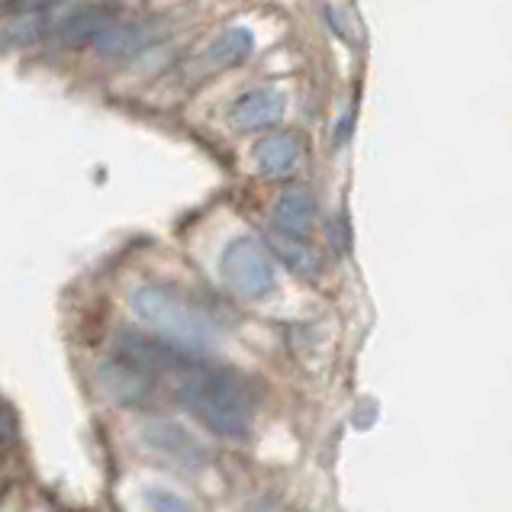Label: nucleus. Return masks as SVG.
I'll use <instances>...</instances> for the list:
<instances>
[{"instance_id":"obj_4","label":"nucleus","mask_w":512,"mask_h":512,"mask_svg":"<svg viewBox=\"0 0 512 512\" xmlns=\"http://www.w3.org/2000/svg\"><path fill=\"white\" fill-rule=\"evenodd\" d=\"M162 36H165V23L162 20L113 23L94 39V55L100 58V62H107V65L129 62V58H136L139 52L155 46Z\"/></svg>"},{"instance_id":"obj_3","label":"nucleus","mask_w":512,"mask_h":512,"mask_svg":"<svg viewBox=\"0 0 512 512\" xmlns=\"http://www.w3.org/2000/svg\"><path fill=\"white\" fill-rule=\"evenodd\" d=\"M219 274L226 287L242 300H261L277 287V268L271 252L255 239H232L219 258Z\"/></svg>"},{"instance_id":"obj_5","label":"nucleus","mask_w":512,"mask_h":512,"mask_svg":"<svg viewBox=\"0 0 512 512\" xmlns=\"http://www.w3.org/2000/svg\"><path fill=\"white\" fill-rule=\"evenodd\" d=\"M142 438H145V445L155 451V455H162L165 461L178 464V467H203V464H207V451H203V445L171 419L145 422Z\"/></svg>"},{"instance_id":"obj_6","label":"nucleus","mask_w":512,"mask_h":512,"mask_svg":"<svg viewBox=\"0 0 512 512\" xmlns=\"http://www.w3.org/2000/svg\"><path fill=\"white\" fill-rule=\"evenodd\" d=\"M284 94L274 87H255L229 107V126L239 133H258L284 120Z\"/></svg>"},{"instance_id":"obj_7","label":"nucleus","mask_w":512,"mask_h":512,"mask_svg":"<svg viewBox=\"0 0 512 512\" xmlns=\"http://www.w3.org/2000/svg\"><path fill=\"white\" fill-rule=\"evenodd\" d=\"M100 380H104L110 397L120 403H145L152 397V387H155V374L145 371L142 364H136L126 355H116L113 361H107L104 368H100Z\"/></svg>"},{"instance_id":"obj_9","label":"nucleus","mask_w":512,"mask_h":512,"mask_svg":"<svg viewBox=\"0 0 512 512\" xmlns=\"http://www.w3.org/2000/svg\"><path fill=\"white\" fill-rule=\"evenodd\" d=\"M252 49H255V36L248 33L245 26H229L207 42V49L197 55L194 68L200 75H216V71H226L232 65L245 62V58L252 55Z\"/></svg>"},{"instance_id":"obj_11","label":"nucleus","mask_w":512,"mask_h":512,"mask_svg":"<svg viewBox=\"0 0 512 512\" xmlns=\"http://www.w3.org/2000/svg\"><path fill=\"white\" fill-rule=\"evenodd\" d=\"M300 162V139L294 133H271L255 145V165L265 178H284Z\"/></svg>"},{"instance_id":"obj_13","label":"nucleus","mask_w":512,"mask_h":512,"mask_svg":"<svg viewBox=\"0 0 512 512\" xmlns=\"http://www.w3.org/2000/svg\"><path fill=\"white\" fill-rule=\"evenodd\" d=\"M145 506H149L152 512H197L194 506L184 500V496L171 493V490H162V487H149V490H145Z\"/></svg>"},{"instance_id":"obj_8","label":"nucleus","mask_w":512,"mask_h":512,"mask_svg":"<svg viewBox=\"0 0 512 512\" xmlns=\"http://www.w3.org/2000/svg\"><path fill=\"white\" fill-rule=\"evenodd\" d=\"M113 7L110 4H87L65 13L62 20H55L52 26V42L62 49L81 46V42H94L107 26H113Z\"/></svg>"},{"instance_id":"obj_2","label":"nucleus","mask_w":512,"mask_h":512,"mask_svg":"<svg viewBox=\"0 0 512 512\" xmlns=\"http://www.w3.org/2000/svg\"><path fill=\"white\" fill-rule=\"evenodd\" d=\"M129 310L155 335H162V339L174 345H184L190 351H203L213 339V319L194 300L168 284L136 287L129 294Z\"/></svg>"},{"instance_id":"obj_1","label":"nucleus","mask_w":512,"mask_h":512,"mask_svg":"<svg viewBox=\"0 0 512 512\" xmlns=\"http://www.w3.org/2000/svg\"><path fill=\"white\" fill-rule=\"evenodd\" d=\"M174 397L203 429H210L219 438L239 442L252 432V390L236 371L213 368V364L197 358L174 377Z\"/></svg>"},{"instance_id":"obj_12","label":"nucleus","mask_w":512,"mask_h":512,"mask_svg":"<svg viewBox=\"0 0 512 512\" xmlns=\"http://www.w3.org/2000/svg\"><path fill=\"white\" fill-rule=\"evenodd\" d=\"M274 242V252L284 258V265L294 271L297 277H306V281H316L319 274H323L326 261L319 255V248H313L306 239H297V236H284V232H274L271 236Z\"/></svg>"},{"instance_id":"obj_14","label":"nucleus","mask_w":512,"mask_h":512,"mask_svg":"<svg viewBox=\"0 0 512 512\" xmlns=\"http://www.w3.org/2000/svg\"><path fill=\"white\" fill-rule=\"evenodd\" d=\"M17 442V416L7 403H0V451Z\"/></svg>"},{"instance_id":"obj_10","label":"nucleus","mask_w":512,"mask_h":512,"mask_svg":"<svg viewBox=\"0 0 512 512\" xmlns=\"http://www.w3.org/2000/svg\"><path fill=\"white\" fill-rule=\"evenodd\" d=\"M316 200L306 187H290L284 190L281 197L274 203V232H284V236H297V239H306L310 232L316 229Z\"/></svg>"}]
</instances>
